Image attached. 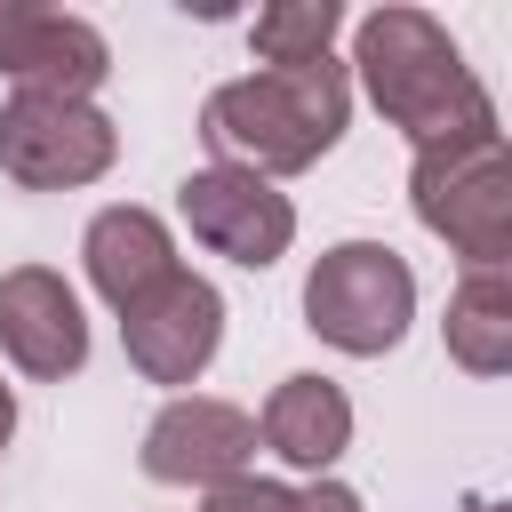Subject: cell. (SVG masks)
<instances>
[{"label": "cell", "instance_id": "cell-14", "mask_svg": "<svg viewBox=\"0 0 512 512\" xmlns=\"http://www.w3.org/2000/svg\"><path fill=\"white\" fill-rule=\"evenodd\" d=\"M336 24H344L336 0H280V8H264L248 24V40H256L264 72H288V64H320L328 40H336Z\"/></svg>", "mask_w": 512, "mask_h": 512}, {"label": "cell", "instance_id": "cell-4", "mask_svg": "<svg viewBox=\"0 0 512 512\" xmlns=\"http://www.w3.org/2000/svg\"><path fill=\"white\" fill-rule=\"evenodd\" d=\"M416 320V272L384 240H336L304 272V328L352 360H376Z\"/></svg>", "mask_w": 512, "mask_h": 512}, {"label": "cell", "instance_id": "cell-13", "mask_svg": "<svg viewBox=\"0 0 512 512\" xmlns=\"http://www.w3.org/2000/svg\"><path fill=\"white\" fill-rule=\"evenodd\" d=\"M448 360H464L472 376H504L512 368V272L504 264H472L448 296Z\"/></svg>", "mask_w": 512, "mask_h": 512}, {"label": "cell", "instance_id": "cell-1", "mask_svg": "<svg viewBox=\"0 0 512 512\" xmlns=\"http://www.w3.org/2000/svg\"><path fill=\"white\" fill-rule=\"evenodd\" d=\"M352 120V80L336 56L320 64H288V72H248V80H224L208 104H200V144L216 152V168H240V176H296L312 168Z\"/></svg>", "mask_w": 512, "mask_h": 512}, {"label": "cell", "instance_id": "cell-11", "mask_svg": "<svg viewBox=\"0 0 512 512\" xmlns=\"http://www.w3.org/2000/svg\"><path fill=\"white\" fill-rule=\"evenodd\" d=\"M256 440L280 464H296V472H328L352 448V400H344V384H328V376H280L272 400H264V416H256Z\"/></svg>", "mask_w": 512, "mask_h": 512}, {"label": "cell", "instance_id": "cell-15", "mask_svg": "<svg viewBox=\"0 0 512 512\" xmlns=\"http://www.w3.org/2000/svg\"><path fill=\"white\" fill-rule=\"evenodd\" d=\"M200 512H296V488H280V480H256V472H240V480L208 488V504H200Z\"/></svg>", "mask_w": 512, "mask_h": 512}, {"label": "cell", "instance_id": "cell-16", "mask_svg": "<svg viewBox=\"0 0 512 512\" xmlns=\"http://www.w3.org/2000/svg\"><path fill=\"white\" fill-rule=\"evenodd\" d=\"M296 512H360V496H352L344 480H328V472H320L312 488H296Z\"/></svg>", "mask_w": 512, "mask_h": 512}, {"label": "cell", "instance_id": "cell-7", "mask_svg": "<svg viewBox=\"0 0 512 512\" xmlns=\"http://www.w3.org/2000/svg\"><path fill=\"white\" fill-rule=\"evenodd\" d=\"M176 208H184V224H192L200 248H216V256H232L248 272H264L272 256H288V240H296L288 192H272L264 176H240V168H192L176 184Z\"/></svg>", "mask_w": 512, "mask_h": 512}, {"label": "cell", "instance_id": "cell-5", "mask_svg": "<svg viewBox=\"0 0 512 512\" xmlns=\"http://www.w3.org/2000/svg\"><path fill=\"white\" fill-rule=\"evenodd\" d=\"M120 152L112 120L88 104V96H32L16 88L0 104V176H16L24 192H64V184H88L104 176Z\"/></svg>", "mask_w": 512, "mask_h": 512}, {"label": "cell", "instance_id": "cell-18", "mask_svg": "<svg viewBox=\"0 0 512 512\" xmlns=\"http://www.w3.org/2000/svg\"><path fill=\"white\" fill-rule=\"evenodd\" d=\"M472 512H496V504H472Z\"/></svg>", "mask_w": 512, "mask_h": 512}, {"label": "cell", "instance_id": "cell-12", "mask_svg": "<svg viewBox=\"0 0 512 512\" xmlns=\"http://www.w3.org/2000/svg\"><path fill=\"white\" fill-rule=\"evenodd\" d=\"M80 256H88V280H96V296H104L112 312L136 304L152 280L176 272V240H168V224H160L152 208H104V216L88 224Z\"/></svg>", "mask_w": 512, "mask_h": 512}, {"label": "cell", "instance_id": "cell-17", "mask_svg": "<svg viewBox=\"0 0 512 512\" xmlns=\"http://www.w3.org/2000/svg\"><path fill=\"white\" fill-rule=\"evenodd\" d=\"M8 432H16V400H8V384H0V448H8Z\"/></svg>", "mask_w": 512, "mask_h": 512}, {"label": "cell", "instance_id": "cell-9", "mask_svg": "<svg viewBox=\"0 0 512 512\" xmlns=\"http://www.w3.org/2000/svg\"><path fill=\"white\" fill-rule=\"evenodd\" d=\"M0 352L40 384H56L88 360V320H80V296L64 288V272H48V264L0 272Z\"/></svg>", "mask_w": 512, "mask_h": 512}, {"label": "cell", "instance_id": "cell-2", "mask_svg": "<svg viewBox=\"0 0 512 512\" xmlns=\"http://www.w3.org/2000/svg\"><path fill=\"white\" fill-rule=\"evenodd\" d=\"M352 64H360L376 112H384L416 152H424V144H456V136L496 128L488 88L472 80L464 48H456L424 8H376V16H360V32H352Z\"/></svg>", "mask_w": 512, "mask_h": 512}, {"label": "cell", "instance_id": "cell-6", "mask_svg": "<svg viewBox=\"0 0 512 512\" xmlns=\"http://www.w3.org/2000/svg\"><path fill=\"white\" fill-rule=\"evenodd\" d=\"M120 344H128V360H136V376H152V384H192L208 360H216V344H224V296L200 280V272H168V280H152L136 304H120Z\"/></svg>", "mask_w": 512, "mask_h": 512}, {"label": "cell", "instance_id": "cell-10", "mask_svg": "<svg viewBox=\"0 0 512 512\" xmlns=\"http://www.w3.org/2000/svg\"><path fill=\"white\" fill-rule=\"evenodd\" d=\"M0 72L32 96H88L112 72V48L88 16L64 8H0Z\"/></svg>", "mask_w": 512, "mask_h": 512}, {"label": "cell", "instance_id": "cell-3", "mask_svg": "<svg viewBox=\"0 0 512 512\" xmlns=\"http://www.w3.org/2000/svg\"><path fill=\"white\" fill-rule=\"evenodd\" d=\"M408 200H416L424 232H440L464 256V272L512 256V160H504L496 128L456 136V144H424L408 168Z\"/></svg>", "mask_w": 512, "mask_h": 512}, {"label": "cell", "instance_id": "cell-8", "mask_svg": "<svg viewBox=\"0 0 512 512\" xmlns=\"http://www.w3.org/2000/svg\"><path fill=\"white\" fill-rule=\"evenodd\" d=\"M248 456H256V416L232 400L184 392L144 424V472L168 488H224L248 472Z\"/></svg>", "mask_w": 512, "mask_h": 512}]
</instances>
